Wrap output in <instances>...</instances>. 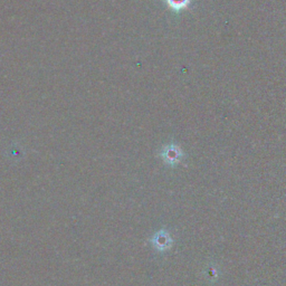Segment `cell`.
Wrapping results in <instances>:
<instances>
[{
    "label": "cell",
    "mask_w": 286,
    "mask_h": 286,
    "mask_svg": "<svg viewBox=\"0 0 286 286\" xmlns=\"http://www.w3.org/2000/svg\"><path fill=\"white\" fill-rule=\"evenodd\" d=\"M160 157L167 165L177 166L184 159V151L177 144L171 143L162 148V150L160 151Z\"/></svg>",
    "instance_id": "1"
},
{
    "label": "cell",
    "mask_w": 286,
    "mask_h": 286,
    "mask_svg": "<svg viewBox=\"0 0 286 286\" xmlns=\"http://www.w3.org/2000/svg\"><path fill=\"white\" fill-rule=\"evenodd\" d=\"M150 243L157 251L165 252L172 246L173 239L172 237L170 236L168 230L160 229L159 232L155 233L154 235L151 237Z\"/></svg>",
    "instance_id": "2"
}]
</instances>
